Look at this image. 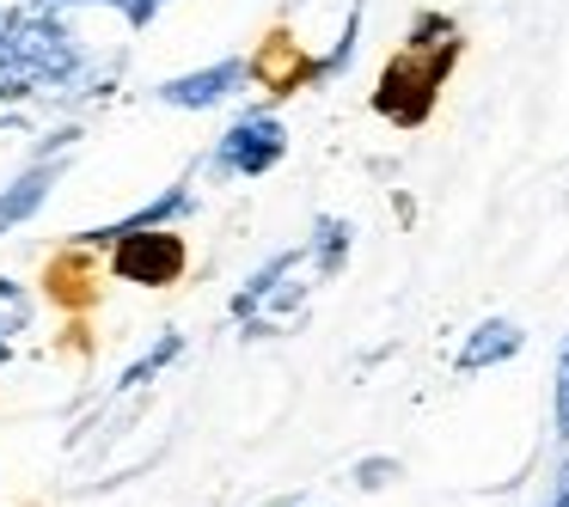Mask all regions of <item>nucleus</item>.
<instances>
[{"label": "nucleus", "mask_w": 569, "mask_h": 507, "mask_svg": "<svg viewBox=\"0 0 569 507\" xmlns=\"http://www.w3.org/2000/svg\"><path fill=\"white\" fill-rule=\"evenodd\" d=\"M551 507H569V458L557 465V477H551Z\"/></svg>", "instance_id": "17"}, {"label": "nucleus", "mask_w": 569, "mask_h": 507, "mask_svg": "<svg viewBox=\"0 0 569 507\" xmlns=\"http://www.w3.org/2000/svg\"><path fill=\"white\" fill-rule=\"evenodd\" d=\"M0 38L13 43V55L43 80V92H74V80L92 74V55L80 50L62 0H19V7H7Z\"/></svg>", "instance_id": "2"}, {"label": "nucleus", "mask_w": 569, "mask_h": 507, "mask_svg": "<svg viewBox=\"0 0 569 507\" xmlns=\"http://www.w3.org/2000/svg\"><path fill=\"white\" fill-rule=\"evenodd\" d=\"M197 214V190H190V178H178V184H166L153 202H141L136 214H123V221H104V226H92V233H74V245L80 251H92V245H117V239H129V233H153V226H178V221H190Z\"/></svg>", "instance_id": "6"}, {"label": "nucleus", "mask_w": 569, "mask_h": 507, "mask_svg": "<svg viewBox=\"0 0 569 507\" xmlns=\"http://www.w3.org/2000/svg\"><path fill=\"white\" fill-rule=\"evenodd\" d=\"M0 367H7V361H0Z\"/></svg>", "instance_id": "19"}, {"label": "nucleus", "mask_w": 569, "mask_h": 507, "mask_svg": "<svg viewBox=\"0 0 569 507\" xmlns=\"http://www.w3.org/2000/svg\"><path fill=\"white\" fill-rule=\"evenodd\" d=\"M349 251H356V226L343 221V214H319L307 233V257H312V275L319 282H337L349 263Z\"/></svg>", "instance_id": "11"}, {"label": "nucleus", "mask_w": 569, "mask_h": 507, "mask_svg": "<svg viewBox=\"0 0 569 507\" xmlns=\"http://www.w3.org/2000/svg\"><path fill=\"white\" fill-rule=\"evenodd\" d=\"M361 19H368V0H356V7H349V26H343V38L331 43V50L319 55V62H312V87H325V80H337L343 74L349 62H356V43H361Z\"/></svg>", "instance_id": "13"}, {"label": "nucleus", "mask_w": 569, "mask_h": 507, "mask_svg": "<svg viewBox=\"0 0 569 507\" xmlns=\"http://www.w3.org/2000/svg\"><path fill=\"white\" fill-rule=\"evenodd\" d=\"M251 80H263L276 99H288V92L312 87V62L295 50V43H288V31H270V43L251 55Z\"/></svg>", "instance_id": "10"}, {"label": "nucleus", "mask_w": 569, "mask_h": 507, "mask_svg": "<svg viewBox=\"0 0 569 507\" xmlns=\"http://www.w3.org/2000/svg\"><path fill=\"white\" fill-rule=\"evenodd\" d=\"M0 361H13V331H7V318H0Z\"/></svg>", "instance_id": "18"}, {"label": "nucleus", "mask_w": 569, "mask_h": 507, "mask_svg": "<svg viewBox=\"0 0 569 507\" xmlns=\"http://www.w3.org/2000/svg\"><path fill=\"white\" fill-rule=\"evenodd\" d=\"M31 312H38V306H31L26 287L0 275V318H7V331H13V336H19V331H31Z\"/></svg>", "instance_id": "15"}, {"label": "nucleus", "mask_w": 569, "mask_h": 507, "mask_svg": "<svg viewBox=\"0 0 569 507\" xmlns=\"http://www.w3.org/2000/svg\"><path fill=\"white\" fill-rule=\"evenodd\" d=\"M251 87V55H221V62L197 68V74H172L153 87V99L172 104V111H214V104L239 99Z\"/></svg>", "instance_id": "5"}, {"label": "nucleus", "mask_w": 569, "mask_h": 507, "mask_svg": "<svg viewBox=\"0 0 569 507\" xmlns=\"http://www.w3.org/2000/svg\"><path fill=\"white\" fill-rule=\"evenodd\" d=\"M190 270V239L172 226H153V233H129L111 245L104 275L111 282H136V287H178Z\"/></svg>", "instance_id": "4"}, {"label": "nucleus", "mask_w": 569, "mask_h": 507, "mask_svg": "<svg viewBox=\"0 0 569 507\" xmlns=\"http://www.w3.org/2000/svg\"><path fill=\"white\" fill-rule=\"evenodd\" d=\"M62 178H68V153H50V160L38 153L13 184H0V233H19V226L50 202V190L62 184Z\"/></svg>", "instance_id": "7"}, {"label": "nucleus", "mask_w": 569, "mask_h": 507, "mask_svg": "<svg viewBox=\"0 0 569 507\" xmlns=\"http://www.w3.org/2000/svg\"><path fill=\"white\" fill-rule=\"evenodd\" d=\"M551 422H557V440H569V336L557 348V385H551Z\"/></svg>", "instance_id": "16"}, {"label": "nucleus", "mask_w": 569, "mask_h": 507, "mask_svg": "<svg viewBox=\"0 0 569 507\" xmlns=\"http://www.w3.org/2000/svg\"><path fill=\"white\" fill-rule=\"evenodd\" d=\"M520 348H527V331H520L515 318H483L471 324V336L459 343L453 355V373H483V367H502V361H515Z\"/></svg>", "instance_id": "8"}, {"label": "nucleus", "mask_w": 569, "mask_h": 507, "mask_svg": "<svg viewBox=\"0 0 569 507\" xmlns=\"http://www.w3.org/2000/svg\"><path fill=\"white\" fill-rule=\"evenodd\" d=\"M349 477H356L361 495H380V489H392V483L405 477V465H398V458H386V453H373V458H356V470H349Z\"/></svg>", "instance_id": "14"}, {"label": "nucleus", "mask_w": 569, "mask_h": 507, "mask_svg": "<svg viewBox=\"0 0 569 507\" xmlns=\"http://www.w3.org/2000/svg\"><path fill=\"white\" fill-rule=\"evenodd\" d=\"M282 160H288L282 116L276 111H246V116H233V123L221 129V141H214V153H209V172L214 178H263Z\"/></svg>", "instance_id": "3"}, {"label": "nucleus", "mask_w": 569, "mask_h": 507, "mask_svg": "<svg viewBox=\"0 0 569 507\" xmlns=\"http://www.w3.org/2000/svg\"><path fill=\"white\" fill-rule=\"evenodd\" d=\"M178 355H184V331H160V336H153V348H148V355H136V361L123 367L117 392H141V385H153V379H160V373L172 367Z\"/></svg>", "instance_id": "12"}, {"label": "nucleus", "mask_w": 569, "mask_h": 507, "mask_svg": "<svg viewBox=\"0 0 569 507\" xmlns=\"http://www.w3.org/2000/svg\"><path fill=\"white\" fill-rule=\"evenodd\" d=\"M459 50V26L447 13H417L410 19V38L392 62L380 68V87H373V116H386L392 129H422L441 104V87L453 74Z\"/></svg>", "instance_id": "1"}, {"label": "nucleus", "mask_w": 569, "mask_h": 507, "mask_svg": "<svg viewBox=\"0 0 569 507\" xmlns=\"http://www.w3.org/2000/svg\"><path fill=\"white\" fill-rule=\"evenodd\" d=\"M307 263H312V257H307V245H288V251H276V257L263 263V270H251V275H246V287H239V294L227 300L233 324H251V318L263 312V300H270L276 287H282L288 275H295V270H307Z\"/></svg>", "instance_id": "9"}]
</instances>
